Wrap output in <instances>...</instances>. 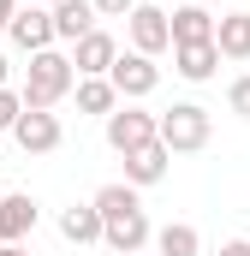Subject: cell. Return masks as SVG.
<instances>
[{"label": "cell", "mask_w": 250, "mask_h": 256, "mask_svg": "<svg viewBox=\"0 0 250 256\" xmlns=\"http://www.w3.org/2000/svg\"><path fill=\"white\" fill-rule=\"evenodd\" d=\"M90 208L102 214V244L120 256H143V244L155 238L149 232V214H143V202H137V191L131 185H102V191L90 196Z\"/></svg>", "instance_id": "obj_1"}, {"label": "cell", "mask_w": 250, "mask_h": 256, "mask_svg": "<svg viewBox=\"0 0 250 256\" xmlns=\"http://www.w3.org/2000/svg\"><path fill=\"white\" fill-rule=\"evenodd\" d=\"M72 84H78L72 54H60V48H42V54H30V72H24L18 102H24V108H60L66 96H72Z\"/></svg>", "instance_id": "obj_2"}, {"label": "cell", "mask_w": 250, "mask_h": 256, "mask_svg": "<svg viewBox=\"0 0 250 256\" xmlns=\"http://www.w3.org/2000/svg\"><path fill=\"white\" fill-rule=\"evenodd\" d=\"M208 108H196V102H173L167 114H155V143L167 149V155H196V149H208Z\"/></svg>", "instance_id": "obj_3"}, {"label": "cell", "mask_w": 250, "mask_h": 256, "mask_svg": "<svg viewBox=\"0 0 250 256\" xmlns=\"http://www.w3.org/2000/svg\"><path fill=\"white\" fill-rule=\"evenodd\" d=\"M12 137H18L24 155H54V149L66 143V126H60L54 108H24V114L12 120Z\"/></svg>", "instance_id": "obj_4"}, {"label": "cell", "mask_w": 250, "mask_h": 256, "mask_svg": "<svg viewBox=\"0 0 250 256\" xmlns=\"http://www.w3.org/2000/svg\"><path fill=\"white\" fill-rule=\"evenodd\" d=\"M108 84H114L120 102H143V96L161 90V66L149 60V54H120V60L108 66Z\"/></svg>", "instance_id": "obj_5"}, {"label": "cell", "mask_w": 250, "mask_h": 256, "mask_svg": "<svg viewBox=\"0 0 250 256\" xmlns=\"http://www.w3.org/2000/svg\"><path fill=\"white\" fill-rule=\"evenodd\" d=\"M102 131H108V149H114V155H131V149L155 143V114H143V108L120 102V108L102 120Z\"/></svg>", "instance_id": "obj_6"}, {"label": "cell", "mask_w": 250, "mask_h": 256, "mask_svg": "<svg viewBox=\"0 0 250 256\" xmlns=\"http://www.w3.org/2000/svg\"><path fill=\"white\" fill-rule=\"evenodd\" d=\"M6 42L24 48V54L54 48V18H48V6H18V12L6 18Z\"/></svg>", "instance_id": "obj_7"}, {"label": "cell", "mask_w": 250, "mask_h": 256, "mask_svg": "<svg viewBox=\"0 0 250 256\" xmlns=\"http://www.w3.org/2000/svg\"><path fill=\"white\" fill-rule=\"evenodd\" d=\"M125 24H131V54H167L173 48V36H167V12L161 6H131L125 12Z\"/></svg>", "instance_id": "obj_8"}, {"label": "cell", "mask_w": 250, "mask_h": 256, "mask_svg": "<svg viewBox=\"0 0 250 256\" xmlns=\"http://www.w3.org/2000/svg\"><path fill=\"white\" fill-rule=\"evenodd\" d=\"M114 60H120V42H114L102 24H96L90 36L72 42V72H78V78H108V66H114Z\"/></svg>", "instance_id": "obj_9"}, {"label": "cell", "mask_w": 250, "mask_h": 256, "mask_svg": "<svg viewBox=\"0 0 250 256\" xmlns=\"http://www.w3.org/2000/svg\"><path fill=\"white\" fill-rule=\"evenodd\" d=\"M36 196L30 191H0V244H24L36 232Z\"/></svg>", "instance_id": "obj_10"}, {"label": "cell", "mask_w": 250, "mask_h": 256, "mask_svg": "<svg viewBox=\"0 0 250 256\" xmlns=\"http://www.w3.org/2000/svg\"><path fill=\"white\" fill-rule=\"evenodd\" d=\"M167 36H173V48H185V42H214V12L190 0L179 12H167Z\"/></svg>", "instance_id": "obj_11"}, {"label": "cell", "mask_w": 250, "mask_h": 256, "mask_svg": "<svg viewBox=\"0 0 250 256\" xmlns=\"http://www.w3.org/2000/svg\"><path fill=\"white\" fill-rule=\"evenodd\" d=\"M167 161H173V155H167L161 143H143V149H131V155H125V185H131V191H143V185H161V179H167Z\"/></svg>", "instance_id": "obj_12"}, {"label": "cell", "mask_w": 250, "mask_h": 256, "mask_svg": "<svg viewBox=\"0 0 250 256\" xmlns=\"http://www.w3.org/2000/svg\"><path fill=\"white\" fill-rule=\"evenodd\" d=\"M214 54L220 60H250V12H220L214 18Z\"/></svg>", "instance_id": "obj_13"}, {"label": "cell", "mask_w": 250, "mask_h": 256, "mask_svg": "<svg viewBox=\"0 0 250 256\" xmlns=\"http://www.w3.org/2000/svg\"><path fill=\"white\" fill-rule=\"evenodd\" d=\"M48 18H54V42H78V36L96 30V6L90 0H60V6H48Z\"/></svg>", "instance_id": "obj_14"}, {"label": "cell", "mask_w": 250, "mask_h": 256, "mask_svg": "<svg viewBox=\"0 0 250 256\" xmlns=\"http://www.w3.org/2000/svg\"><path fill=\"white\" fill-rule=\"evenodd\" d=\"M214 66H220L214 42H185V48H173V72H179L185 84H208V78H214Z\"/></svg>", "instance_id": "obj_15"}, {"label": "cell", "mask_w": 250, "mask_h": 256, "mask_svg": "<svg viewBox=\"0 0 250 256\" xmlns=\"http://www.w3.org/2000/svg\"><path fill=\"white\" fill-rule=\"evenodd\" d=\"M60 238H66V244H102V214H96L90 202L60 208Z\"/></svg>", "instance_id": "obj_16"}, {"label": "cell", "mask_w": 250, "mask_h": 256, "mask_svg": "<svg viewBox=\"0 0 250 256\" xmlns=\"http://www.w3.org/2000/svg\"><path fill=\"white\" fill-rule=\"evenodd\" d=\"M72 90H78V114H102V120H108V114L120 108V96H114L108 78H78Z\"/></svg>", "instance_id": "obj_17"}, {"label": "cell", "mask_w": 250, "mask_h": 256, "mask_svg": "<svg viewBox=\"0 0 250 256\" xmlns=\"http://www.w3.org/2000/svg\"><path fill=\"white\" fill-rule=\"evenodd\" d=\"M196 250H202V238H196V226H185V220H167L155 232V256H196Z\"/></svg>", "instance_id": "obj_18"}, {"label": "cell", "mask_w": 250, "mask_h": 256, "mask_svg": "<svg viewBox=\"0 0 250 256\" xmlns=\"http://www.w3.org/2000/svg\"><path fill=\"white\" fill-rule=\"evenodd\" d=\"M226 108H232L238 120H250V72H244V78H232V90H226Z\"/></svg>", "instance_id": "obj_19"}, {"label": "cell", "mask_w": 250, "mask_h": 256, "mask_svg": "<svg viewBox=\"0 0 250 256\" xmlns=\"http://www.w3.org/2000/svg\"><path fill=\"white\" fill-rule=\"evenodd\" d=\"M24 114V102H18V90H0V131H12V120Z\"/></svg>", "instance_id": "obj_20"}, {"label": "cell", "mask_w": 250, "mask_h": 256, "mask_svg": "<svg viewBox=\"0 0 250 256\" xmlns=\"http://www.w3.org/2000/svg\"><path fill=\"white\" fill-rule=\"evenodd\" d=\"M90 6H96V18H125L137 0H90Z\"/></svg>", "instance_id": "obj_21"}, {"label": "cell", "mask_w": 250, "mask_h": 256, "mask_svg": "<svg viewBox=\"0 0 250 256\" xmlns=\"http://www.w3.org/2000/svg\"><path fill=\"white\" fill-rule=\"evenodd\" d=\"M220 256H250V238H226V244H220Z\"/></svg>", "instance_id": "obj_22"}, {"label": "cell", "mask_w": 250, "mask_h": 256, "mask_svg": "<svg viewBox=\"0 0 250 256\" xmlns=\"http://www.w3.org/2000/svg\"><path fill=\"white\" fill-rule=\"evenodd\" d=\"M18 12V0H0V36H6V18Z\"/></svg>", "instance_id": "obj_23"}, {"label": "cell", "mask_w": 250, "mask_h": 256, "mask_svg": "<svg viewBox=\"0 0 250 256\" xmlns=\"http://www.w3.org/2000/svg\"><path fill=\"white\" fill-rule=\"evenodd\" d=\"M0 256H30V250H24V244H0Z\"/></svg>", "instance_id": "obj_24"}, {"label": "cell", "mask_w": 250, "mask_h": 256, "mask_svg": "<svg viewBox=\"0 0 250 256\" xmlns=\"http://www.w3.org/2000/svg\"><path fill=\"white\" fill-rule=\"evenodd\" d=\"M0 90H6V54H0Z\"/></svg>", "instance_id": "obj_25"}, {"label": "cell", "mask_w": 250, "mask_h": 256, "mask_svg": "<svg viewBox=\"0 0 250 256\" xmlns=\"http://www.w3.org/2000/svg\"><path fill=\"white\" fill-rule=\"evenodd\" d=\"M30 6H60V0H30Z\"/></svg>", "instance_id": "obj_26"}, {"label": "cell", "mask_w": 250, "mask_h": 256, "mask_svg": "<svg viewBox=\"0 0 250 256\" xmlns=\"http://www.w3.org/2000/svg\"><path fill=\"white\" fill-rule=\"evenodd\" d=\"M196 6H214V0H196Z\"/></svg>", "instance_id": "obj_27"}]
</instances>
